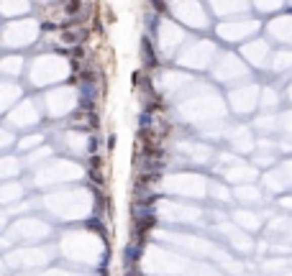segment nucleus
Listing matches in <instances>:
<instances>
[{"mask_svg":"<svg viewBox=\"0 0 292 276\" xmlns=\"http://www.w3.org/2000/svg\"><path fill=\"white\" fill-rule=\"evenodd\" d=\"M141 59H146V67L156 64V54H154V49L149 44V38H144V41H141Z\"/></svg>","mask_w":292,"mask_h":276,"instance_id":"obj_1","label":"nucleus"}]
</instances>
